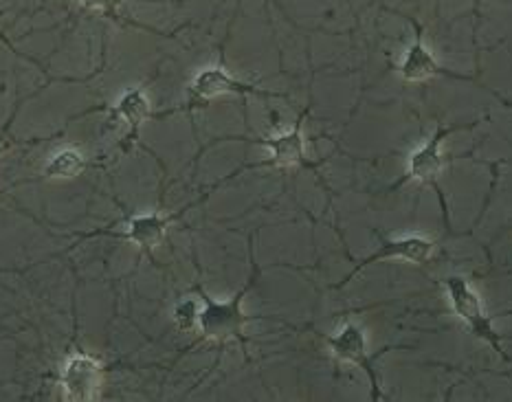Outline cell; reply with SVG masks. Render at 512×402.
Listing matches in <instances>:
<instances>
[{
  "instance_id": "obj_17",
  "label": "cell",
  "mask_w": 512,
  "mask_h": 402,
  "mask_svg": "<svg viewBox=\"0 0 512 402\" xmlns=\"http://www.w3.org/2000/svg\"><path fill=\"white\" fill-rule=\"evenodd\" d=\"M0 273H7V271H3V268H0Z\"/></svg>"
},
{
  "instance_id": "obj_8",
  "label": "cell",
  "mask_w": 512,
  "mask_h": 402,
  "mask_svg": "<svg viewBox=\"0 0 512 402\" xmlns=\"http://www.w3.org/2000/svg\"><path fill=\"white\" fill-rule=\"evenodd\" d=\"M106 381L104 365L95 356L86 352H75L69 356L60 372V387L66 400L91 402L102 392Z\"/></svg>"
},
{
  "instance_id": "obj_11",
  "label": "cell",
  "mask_w": 512,
  "mask_h": 402,
  "mask_svg": "<svg viewBox=\"0 0 512 402\" xmlns=\"http://www.w3.org/2000/svg\"><path fill=\"white\" fill-rule=\"evenodd\" d=\"M108 113L113 119L124 121V124L128 126L126 148H132V145L139 141L141 126L146 124L148 119H154L150 97L143 86L128 88V91L119 97V102L108 108Z\"/></svg>"
},
{
  "instance_id": "obj_5",
  "label": "cell",
  "mask_w": 512,
  "mask_h": 402,
  "mask_svg": "<svg viewBox=\"0 0 512 402\" xmlns=\"http://www.w3.org/2000/svg\"><path fill=\"white\" fill-rule=\"evenodd\" d=\"M326 343L330 345V352L335 354L337 361L359 367V370L367 376V381H370V387H372V400L385 398L381 389V376H378V370H376V361L378 356H383V352L372 354L367 350V337L359 323H345L337 334H332V337L326 339Z\"/></svg>"
},
{
  "instance_id": "obj_15",
  "label": "cell",
  "mask_w": 512,
  "mask_h": 402,
  "mask_svg": "<svg viewBox=\"0 0 512 402\" xmlns=\"http://www.w3.org/2000/svg\"><path fill=\"white\" fill-rule=\"evenodd\" d=\"M0 44H5V47L11 51V53H14V55H18V58H22V60H27L29 64H36L38 66V69L44 73V75H47V71H44V66L36 60V58H29V55H25V53H22L18 47H16V44L14 42H11L7 36H5V33H0Z\"/></svg>"
},
{
  "instance_id": "obj_7",
  "label": "cell",
  "mask_w": 512,
  "mask_h": 402,
  "mask_svg": "<svg viewBox=\"0 0 512 402\" xmlns=\"http://www.w3.org/2000/svg\"><path fill=\"white\" fill-rule=\"evenodd\" d=\"M203 200V198H200ZM200 200L196 203H189L183 209L174 211V214H146V216H135L128 220V225L124 231H95V233H88V236H82V240L86 238H97V236H104V238H117V240H126L132 242L135 247L143 249L146 253H152V249H157L159 244L163 242L165 233L174 225L176 220H181L185 216V211H189L192 207H196Z\"/></svg>"
},
{
  "instance_id": "obj_6",
  "label": "cell",
  "mask_w": 512,
  "mask_h": 402,
  "mask_svg": "<svg viewBox=\"0 0 512 402\" xmlns=\"http://www.w3.org/2000/svg\"><path fill=\"white\" fill-rule=\"evenodd\" d=\"M411 27H414V44L405 51V58L398 64V75L403 77V82L407 84H418L425 80H433V77H447V80L455 82H471L477 84L475 75H464V73H455L447 66H442L433 53L425 47L422 42V36H425V29H422L420 22L414 16H405Z\"/></svg>"
},
{
  "instance_id": "obj_10",
  "label": "cell",
  "mask_w": 512,
  "mask_h": 402,
  "mask_svg": "<svg viewBox=\"0 0 512 402\" xmlns=\"http://www.w3.org/2000/svg\"><path fill=\"white\" fill-rule=\"evenodd\" d=\"M310 106L304 108V113L297 117L291 130L273 134V137H260L251 139L253 143L262 145L271 152V161H264L266 167H313L306 156V137H304V124L308 119Z\"/></svg>"
},
{
  "instance_id": "obj_12",
  "label": "cell",
  "mask_w": 512,
  "mask_h": 402,
  "mask_svg": "<svg viewBox=\"0 0 512 402\" xmlns=\"http://www.w3.org/2000/svg\"><path fill=\"white\" fill-rule=\"evenodd\" d=\"M86 167L88 159L82 150L62 148L47 161L42 174L49 181H69V178H77L82 172H86Z\"/></svg>"
},
{
  "instance_id": "obj_16",
  "label": "cell",
  "mask_w": 512,
  "mask_h": 402,
  "mask_svg": "<svg viewBox=\"0 0 512 402\" xmlns=\"http://www.w3.org/2000/svg\"><path fill=\"white\" fill-rule=\"evenodd\" d=\"M473 3H475V9H480V0H473Z\"/></svg>"
},
{
  "instance_id": "obj_9",
  "label": "cell",
  "mask_w": 512,
  "mask_h": 402,
  "mask_svg": "<svg viewBox=\"0 0 512 402\" xmlns=\"http://www.w3.org/2000/svg\"><path fill=\"white\" fill-rule=\"evenodd\" d=\"M438 249V242L425 238V236H405V238H387L381 242L374 253L367 255L359 264H356L352 271L343 277V282L337 288L348 286L352 279L359 275L361 271H365L367 266L378 264V262H387V260H403L409 264H427L431 260L433 251Z\"/></svg>"
},
{
  "instance_id": "obj_14",
  "label": "cell",
  "mask_w": 512,
  "mask_h": 402,
  "mask_svg": "<svg viewBox=\"0 0 512 402\" xmlns=\"http://www.w3.org/2000/svg\"><path fill=\"white\" fill-rule=\"evenodd\" d=\"M198 312H200V308L194 299L181 301V304H178L174 310V321H176L178 330L189 332V330L198 328Z\"/></svg>"
},
{
  "instance_id": "obj_4",
  "label": "cell",
  "mask_w": 512,
  "mask_h": 402,
  "mask_svg": "<svg viewBox=\"0 0 512 402\" xmlns=\"http://www.w3.org/2000/svg\"><path fill=\"white\" fill-rule=\"evenodd\" d=\"M444 290H447L453 312L466 323V328L471 330L473 337L491 345L493 352L504 363H512L508 352L504 350L506 337L495 328L493 317L486 312L480 293L469 284V279H464L462 275H449L444 279Z\"/></svg>"
},
{
  "instance_id": "obj_1",
  "label": "cell",
  "mask_w": 512,
  "mask_h": 402,
  "mask_svg": "<svg viewBox=\"0 0 512 402\" xmlns=\"http://www.w3.org/2000/svg\"><path fill=\"white\" fill-rule=\"evenodd\" d=\"M260 275V268L253 264V273L247 279L236 295L229 297L227 301H216L209 297L203 286H196L200 299H203V308L198 312V332H200V343L203 341H238L240 345H247V337H244V330H247L253 317L244 312V299H247L249 290L253 288L255 279Z\"/></svg>"
},
{
  "instance_id": "obj_13",
  "label": "cell",
  "mask_w": 512,
  "mask_h": 402,
  "mask_svg": "<svg viewBox=\"0 0 512 402\" xmlns=\"http://www.w3.org/2000/svg\"><path fill=\"white\" fill-rule=\"evenodd\" d=\"M84 9L88 11H97V14H102L106 18H110L113 22H117V25H130V27H137V29H143V31H152L148 27L143 25H137V22H132L130 18L121 16L119 14V5L121 0H77Z\"/></svg>"
},
{
  "instance_id": "obj_3",
  "label": "cell",
  "mask_w": 512,
  "mask_h": 402,
  "mask_svg": "<svg viewBox=\"0 0 512 402\" xmlns=\"http://www.w3.org/2000/svg\"><path fill=\"white\" fill-rule=\"evenodd\" d=\"M227 95H236V97H264V99H288L286 93H277L269 91V88H262L258 84H249L242 82L238 77H233L225 66H207V69L198 71L194 75V80L189 82L187 88V102L181 108H172L168 113H154V119H163L174 113H181V110H196V108H205L209 102H214L218 97H227Z\"/></svg>"
},
{
  "instance_id": "obj_2",
  "label": "cell",
  "mask_w": 512,
  "mask_h": 402,
  "mask_svg": "<svg viewBox=\"0 0 512 402\" xmlns=\"http://www.w3.org/2000/svg\"><path fill=\"white\" fill-rule=\"evenodd\" d=\"M480 121H473V124H455V126H444L440 124L436 130L431 132V137L416 148L414 152L409 154V161H407V172L405 176L400 178L398 183H394L389 187V192H396L407 183H418V185H425L431 187L433 192H436L438 200H440V207H442V214L444 220H447L449 225V207H447V198H444V192L440 187V176L444 172V167H447V156H444V143L455 132H462V130H471L475 128Z\"/></svg>"
}]
</instances>
